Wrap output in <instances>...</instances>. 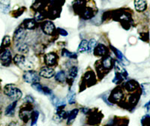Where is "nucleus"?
Masks as SVG:
<instances>
[{"instance_id": "1", "label": "nucleus", "mask_w": 150, "mask_h": 126, "mask_svg": "<svg viewBox=\"0 0 150 126\" xmlns=\"http://www.w3.org/2000/svg\"><path fill=\"white\" fill-rule=\"evenodd\" d=\"M4 93L12 101L20 100L23 96L22 91L14 84H7L5 86Z\"/></svg>"}, {"instance_id": "2", "label": "nucleus", "mask_w": 150, "mask_h": 126, "mask_svg": "<svg viewBox=\"0 0 150 126\" xmlns=\"http://www.w3.org/2000/svg\"><path fill=\"white\" fill-rule=\"evenodd\" d=\"M114 68H115V77L112 80V82L116 84V85L120 84L122 82L124 81L125 79L128 77V73H127L126 70L125 68H122L120 65L119 63L116 62L114 63Z\"/></svg>"}, {"instance_id": "3", "label": "nucleus", "mask_w": 150, "mask_h": 126, "mask_svg": "<svg viewBox=\"0 0 150 126\" xmlns=\"http://www.w3.org/2000/svg\"><path fill=\"white\" fill-rule=\"evenodd\" d=\"M29 104H30V102H27V104L26 106L21 108V110L19 113L20 119L25 123L28 122L29 119H31L32 112H33V107L30 106Z\"/></svg>"}, {"instance_id": "4", "label": "nucleus", "mask_w": 150, "mask_h": 126, "mask_svg": "<svg viewBox=\"0 0 150 126\" xmlns=\"http://www.w3.org/2000/svg\"><path fill=\"white\" fill-rule=\"evenodd\" d=\"M23 79L26 83L33 84L35 82L40 81V75L35 71L28 70L23 75Z\"/></svg>"}, {"instance_id": "5", "label": "nucleus", "mask_w": 150, "mask_h": 126, "mask_svg": "<svg viewBox=\"0 0 150 126\" xmlns=\"http://www.w3.org/2000/svg\"><path fill=\"white\" fill-rule=\"evenodd\" d=\"M12 59L11 52L9 49L5 48L2 53H0V63L3 66L8 67L11 65Z\"/></svg>"}, {"instance_id": "6", "label": "nucleus", "mask_w": 150, "mask_h": 126, "mask_svg": "<svg viewBox=\"0 0 150 126\" xmlns=\"http://www.w3.org/2000/svg\"><path fill=\"white\" fill-rule=\"evenodd\" d=\"M123 98V92L122 89H115L112 90L110 93V96L108 97V102L110 105H112V104L120 102V100Z\"/></svg>"}, {"instance_id": "7", "label": "nucleus", "mask_w": 150, "mask_h": 126, "mask_svg": "<svg viewBox=\"0 0 150 126\" xmlns=\"http://www.w3.org/2000/svg\"><path fill=\"white\" fill-rule=\"evenodd\" d=\"M26 36V29L23 26H19L14 33V45H17L19 43L23 42Z\"/></svg>"}, {"instance_id": "8", "label": "nucleus", "mask_w": 150, "mask_h": 126, "mask_svg": "<svg viewBox=\"0 0 150 126\" xmlns=\"http://www.w3.org/2000/svg\"><path fill=\"white\" fill-rule=\"evenodd\" d=\"M14 62L16 65L20 67L21 68H31V65H28V62L26 61V57L23 55L21 54H17L14 57Z\"/></svg>"}, {"instance_id": "9", "label": "nucleus", "mask_w": 150, "mask_h": 126, "mask_svg": "<svg viewBox=\"0 0 150 126\" xmlns=\"http://www.w3.org/2000/svg\"><path fill=\"white\" fill-rule=\"evenodd\" d=\"M101 68L100 71L103 70V73L105 72H108L112 67V59L110 56H108L104 57L102 60H101V64H99Z\"/></svg>"}, {"instance_id": "10", "label": "nucleus", "mask_w": 150, "mask_h": 126, "mask_svg": "<svg viewBox=\"0 0 150 126\" xmlns=\"http://www.w3.org/2000/svg\"><path fill=\"white\" fill-rule=\"evenodd\" d=\"M96 79L95 74L92 71H88L85 74L83 80V84L86 85V86H91L96 84Z\"/></svg>"}, {"instance_id": "11", "label": "nucleus", "mask_w": 150, "mask_h": 126, "mask_svg": "<svg viewBox=\"0 0 150 126\" xmlns=\"http://www.w3.org/2000/svg\"><path fill=\"white\" fill-rule=\"evenodd\" d=\"M32 87L35 90L37 91L38 92H40L41 94H44V95H52V90L50 89H49L47 86H44L41 84H40L38 82H35V83H33L32 84Z\"/></svg>"}, {"instance_id": "12", "label": "nucleus", "mask_w": 150, "mask_h": 126, "mask_svg": "<svg viewBox=\"0 0 150 126\" xmlns=\"http://www.w3.org/2000/svg\"><path fill=\"white\" fill-rule=\"evenodd\" d=\"M92 110L89 113V118H88V122L89 124L90 125H97L100 123L101 119H102L103 116L102 114H100L98 111H95V112L92 113Z\"/></svg>"}, {"instance_id": "13", "label": "nucleus", "mask_w": 150, "mask_h": 126, "mask_svg": "<svg viewBox=\"0 0 150 126\" xmlns=\"http://www.w3.org/2000/svg\"><path fill=\"white\" fill-rule=\"evenodd\" d=\"M39 75L41 77H45V78H51L55 75V71L51 66H46L43 67L41 68V70L39 71Z\"/></svg>"}, {"instance_id": "14", "label": "nucleus", "mask_w": 150, "mask_h": 126, "mask_svg": "<svg viewBox=\"0 0 150 126\" xmlns=\"http://www.w3.org/2000/svg\"><path fill=\"white\" fill-rule=\"evenodd\" d=\"M57 60H58V56L54 52L47 53L45 56V62L48 66H53V65H56Z\"/></svg>"}, {"instance_id": "15", "label": "nucleus", "mask_w": 150, "mask_h": 126, "mask_svg": "<svg viewBox=\"0 0 150 126\" xmlns=\"http://www.w3.org/2000/svg\"><path fill=\"white\" fill-rule=\"evenodd\" d=\"M41 29H42L44 33L50 35H52L54 33L55 26L53 23H52L51 21H45L41 25Z\"/></svg>"}, {"instance_id": "16", "label": "nucleus", "mask_w": 150, "mask_h": 126, "mask_svg": "<svg viewBox=\"0 0 150 126\" xmlns=\"http://www.w3.org/2000/svg\"><path fill=\"white\" fill-rule=\"evenodd\" d=\"M108 49L105 45L102 44H98L96 46L95 49L93 50V53L96 56H105L108 54Z\"/></svg>"}, {"instance_id": "17", "label": "nucleus", "mask_w": 150, "mask_h": 126, "mask_svg": "<svg viewBox=\"0 0 150 126\" xmlns=\"http://www.w3.org/2000/svg\"><path fill=\"white\" fill-rule=\"evenodd\" d=\"M110 49L112 50V51L114 53V54L116 55V56L117 57V59L121 62V63L123 65H129V61L126 59V57L123 55V53H122L120 50H119L118 49L115 48L114 47L110 46Z\"/></svg>"}, {"instance_id": "18", "label": "nucleus", "mask_w": 150, "mask_h": 126, "mask_svg": "<svg viewBox=\"0 0 150 126\" xmlns=\"http://www.w3.org/2000/svg\"><path fill=\"white\" fill-rule=\"evenodd\" d=\"M139 87L138 83L134 80H130L125 84L124 88L128 92H134L135 90H137V89Z\"/></svg>"}, {"instance_id": "19", "label": "nucleus", "mask_w": 150, "mask_h": 126, "mask_svg": "<svg viewBox=\"0 0 150 126\" xmlns=\"http://www.w3.org/2000/svg\"><path fill=\"white\" fill-rule=\"evenodd\" d=\"M134 7L137 11H144L147 8L146 0H134Z\"/></svg>"}, {"instance_id": "20", "label": "nucleus", "mask_w": 150, "mask_h": 126, "mask_svg": "<svg viewBox=\"0 0 150 126\" xmlns=\"http://www.w3.org/2000/svg\"><path fill=\"white\" fill-rule=\"evenodd\" d=\"M23 26L25 27V29H34L36 27V21L35 19L33 18H29V19H25L23 21Z\"/></svg>"}, {"instance_id": "21", "label": "nucleus", "mask_w": 150, "mask_h": 126, "mask_svg": "<svg viewBox=\"0 0 150 126\" xmlns=\"http://www.w3.org/2000/svg\"><path fill=\"white\" fill-rule=\"evenodd\" d=\"M17 101H14V102L11 103L8 106L5 111V115L7 116H13L15 113V108L17 107Z\"/></svg>"}, {"instance_id": "22", "label": "nucleus", "mask_w": 150, "mask_h": 126, "mask_svg": "<svg viewBox=\"0 0 150 126\" xmlns=\"http://www.w3.org/2000/svg\"><path fill=\"white\" fill-rule=\"evenodd\" d=\"M10 0H1L0 1V10L3 14H8L10 9Z\"/></svg>"}, {"instance_id": "23", "label": "nucleus", "mask_w": 150, "mask_h": 126, "mask_svg": "<svg viewBox=\"0 0 150 126\" xmlns=\"http://www.w3.org/2000/svg\"><path fill=\"white\" fill-rule=\"evenodd\" d=\"M78 109H74L72 110L71 111L68 113V122L67 124L71 125L74 122L76 117H77V114H78Z\"/></svg>"}, {"instance_id": "24", "label": "nucleus", "mask_w": 150, "mask_h": 126, "mask_svg": "<svg viewBox=\"0 0 150 126\" xmlns=\"http://www.w3.org/2000/svg\"><path fill=\"white\" fill-rule=\"evenodd\" d=\"M16 47H17V51L20 52L21 53H23V54H25V53H27L29 52V47L26 44H24L23 42H21L16 45Z\"/></svg>"}, {"instance_id": "25", "label": "nucleus", "mask_w": 150, "mask_h": 126, "mask_svg": "<svg viewBox=\"0 0 150 126\" xmlns=\"http://www.w3.org/2000/svg\"><path fill=\"white\" fill-rule=\"evenodd\" d=\"M88 49H89V41H87L86 40H82L78 47V52L84 53L88 51Z\"/></svg>"}, {"instance_id": "26", "label": "nucleus", "mask_w": 150, "mask_h": 126, "mask_svg": "<svg viewBox=\"0 0 150 126\" xmlns=\"http://www.w3.org/2000/svg\"><path fill=\"white\" fill-rule=\"evenodd\" d=\"M82 17L84 20H89V19L92 18L94 17L93 9L91 8H86Z\"/></svg>"}, {"instance_id": "27", "label": "nucleus", "mask_w": 150, "mask_h": 126, "mask_svg": "<svg viewBox=\"0 0 150 126\" xmlns=\"http://www.w3.org/2000/svg\"><path fill=\"white\" fill-rule=\"evenodd\" d=\"M55 79L56 81L59 82V83H63L66 80V74L64 71H59L58 73H56L55 76Z\"/></svg>"}, {"instance_id": "28", "label": "nucleus", "mask_w": 150, "mask_h": 126, "mask_svg": "<svg viewBox=\"0 0 150 126\" xmlns=\"http://www.w3.org/2000/svg\"><path fill=\"white\" fill-rule=\"evenodd\" d=\"M62 56H64V57H68V58L70 59H74L77 58V53L68 51V50L66 49H62Z\"/></svg>"}, {"instance_id": "29", "label": "nucleus", "mask_w": 150, "mask_h": 126, "mask_svg": "<svg viewBox=\"0 0 150 126\" xmlns=\"http://www.w3.org/2000/svg\"><path fill=\"white\" fill-rule=\"evenodd\" d=\"M77 73H78V68H77V67L72 66L71 68H70V70H69L68 75H69V77H70L71 79L74 80V79L77 76Z\"/></svg>"}, {"instance_id": "30", "label": "nucleus", "mask_w": 150, "mask_h": 126, "mask_svg": "<svg viewBox=\"0 0 150 126\" xmlns=\"http://www.w3.org/2000/svg\"><path fill=\"white\" fill-rule=\"evenodd\" d=\"M68 102L70 104H74L76 102V94L73 90H70L68 95Z\"/></svg>"}, {"instance_id": "31", "label": "nucleus", "mask_w": 150, "mask_h": 126, "mask_svg": "<svg viewBox=\"0 0 150 126\" xmlns=\"http://www.w3.org/2000/svg\"><path fill=\"white\" fill-rule=\"evenodd\" d=\"M140 87L143 96H147L150 94V84H143Z\"/></svg>"}, {"instance_id": "32", "label": "nucleus", "mask_w": 150, "mask_h": 126, "mask_svg": "<svg viewBox=\"0 0 150 126\" xmlns=\"http://www.w3.org/2000/svg\"><path fill=\"white\" fill-rule=\"evenodd\" d=\"M38 116H39V113L38 112L37 110H33L32 112V116H31L32 123H31V125H36L38 119Z\"/></svg>"}, {"instance_id": "33", "label": "nucleus", "mask_w": 150, "mask_h": 126, "mask_svg": "<svg viewBox=\"0 0 150 126\" xmlns=\"http://www.w3.org/2000/svg\"><path fill=\"white\" fill-rule=\"evenodd\" d=\"M9 45H10V38H9V36L6 35L5 36V38H4L3 40H2V45H1L0 49H2V47H3L4 49H5V48H7Z\"/></svg>"}, {"instance_id": "34", "label": "nucleus", "mask_w": 150, "mask_h": 126, "mask_svg": "<svg viewBox=\"0 0 150 126\" xmlns=\"http://www.w3.org/2000/svg\"><path fill=\"white\" fill-rule=\"evenodd\" d=\"M96 45H97V42H96V40L92 38V39H91L90 41H89V49H88V51H89V52L92 51V50L95 49V47H96Z\"/></svg>"}, {"instance_id": "35", "label": "nucleus", "mask_w": 150, "mask_h": 126, "mask_svg": "<svg viewBox=\"0 0 150 126\" xmlns=\"http://www.w3.org/2000/svg\"><path fill=\"white\" fill-rule=\"evenodd\" d=\"M141 124L143 125H150V116L146 115L141 119Z\"/></svg>"}, {"instance_id": "36", "label": "nucleus", "mask_w": 150, "mask_h": 126, "mask_svg": "<svg viewBox=\"0 0 150 126\" xmlns=\"http://www.w3.org/2000/svg\"><path fill=\"white\" fill-rule=\"evenodd\" d=\"M58 30H59V34L61 35L62 36H67V35H68V33H67L65 29H60V28H59Z\"/></svg>"}, {"instance_id": "37", "label": "nucleus", "mask_w": 150, "mask_h": 126, "mask_svg": "<svg viewBox=\"0 0 150 126\" xmlns=\"http://www.w3.org/2000/svg\"><path fill=\"white\" fill-rule=\"evenodd\" d=\"M144 108H146V110H147V112H149V111H150V101H149L148 103H146V104H145Z\"/></svg>"}, {"instance_id": "38", "label": "nucleus", "mask_w": 150, "mask_h": 126, "mask_svg": "<svg viewBox=\"0 0 150 126\" xmlns=\"http://www.w3.org/2000/svg\"><path fill=\"white\" fill-rule=\"evenodd\" d=\"M91 110L89 108H83L82 109V112L85 114H89V113L90 112Z\"/></svg>"}]
</instances>
